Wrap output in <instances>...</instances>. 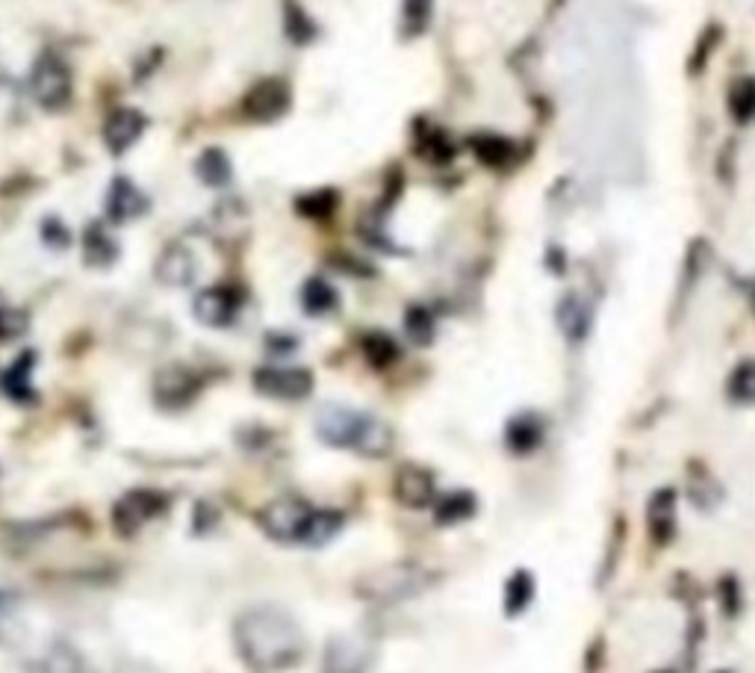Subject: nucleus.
Instances as JSON below:
<instances>
[{"label":"nucleus","instance_id":"20e7f679","mask_svg":"<svg viewBox=\"0 0 755 673\" xmlns=\"http://www.w3.org/2000/svg\"><path fill=\"white\" fill-rule=\"evenodd\" d=\"M30 93L45 110H62L72 101V72L57 53H41L33 65Z\"/></svg>","mask_w":755,"mask_h":673},{"label":"nucleus","instance_id":"39448f33","mask_svg":"<svg viewBox=\"0 0 755 673\" xmlns=\"http://www.w3.org/2000/svg\"><path fill=\"white\" fill-rule=\"evenodd\" d=\"M169 509V497L160 490H131L113 505V526L122 538H133Z\"/></svg>","mask_w":755,"mask_h":673},{"label":"nucleus","instance_id":"b1692460","mask_svg":"<svg viewBox=\"0 0 755 673\" xmlns=\"http://www.w3.org/2000/svg\"><path fill=\"white\" fill-rule=\"evenodd\" d=\"M729 107L735 112L738 122H750L755 115V81H741L729 98Z\"/></svg>","mask_w":755,"mask_h":673},{"label":"nucleus","instance_id":"393cba45","mask_svg":"<svg viewBox=\"0 0 755 673\" xmlns=\"http://www.w3.org/2000/svg\"><path fill=\"white\" fill-rule=\"evenodd\" d=\"M729 393L735 402H755V364H741L729 381Z\"/></svg>","mask_w":755,"mask_h":673},{"label":"nucleus","instance_id":"1a4fd4ad","mask_svg":"<svg viewBox=\"0 0 755 673\" xmlns=\"http://www.w3.org/2000/svg\"><path fill=\"white\" fill-rule=\"evenodd\" d=\"M195 319L207 328H227L239 314V296L231 286H207L193 302Z\"/></svg>","mask_w":755,"mask_h":673},{"label":"nucleus","instance_id":"7c9ffc66","mask_svg":"<svg viewBox=\"0 0 755 673\" xmlns=\"http://www.w3.org/2000/svg\"><path fill=\"white\" fill-rule=\"evenodd\" d=\"M405 15H408V24L413 30L425 27V21L431 15V0H408L405 3Z\"/></svg>","mask_w":755,"mask_h":673},{"label":"nucleus","instance_id":"a878e982","mask_svg":"<svg viewBox=\"0 0 755 673\" xmlns=\"http://www.w3.org/2000/svg\"><path fill=\"white\" fill-rule=\"evenodd\" d=\"M337 207V193L334 189H322V193H310L301 198V213L307 216H327Z\"/></svg>","mask_w":755,"mask_h":673},{"label":"nucleus","instance_id":"dca6fc26","mask_svg":"<svg viewBox=\"0 0 755 673\" xmlns=\"http://www.w3.org/2000/svg\"><path fill=\"white\" fill-rule=\"evenodd\" d=\"M384 579L378 582V591H372L378 600H398V597H408V594H417L422 582L417 579V567H389V571L381 573Z\"/></svg>","mask_w":755,"mask_h":673},{"label":"nucleus","instance_id":"c85d7f7f","mask_svg":"<svg viewBox=\"0 0 755 673\" xmlns=\"http://www.w3.org/2000/svg\"><path fill=\"white\" fill-rule=\"evenodd\" d=\"M41 231H45V243L51 245V248H57V252H62L65 245L72 243V234H69V228H65L60 219H48Z\"/></svg>","mask_w":755,"mask_h":673},{"label":"nucleus","instance_id":"9b49d317","mask_svg":"<svg viewBox=\"0 0 755 673\" xmlns=\"http://www.w3.org/2000/svg\"><path fill=\"white\" fill-rule=\"evenodd\" d=\"M145 115L139 110H131V107H122L115 110L107 124H103V143L113 154H124L127 148L139 143V136L145 133Z\"/></svg>","mask_w":755,"mask_h":673},{"label":"nucleus","instance_id":"6ab92c4d","mask_svg":"<svg viewBox=\"0 0 755 673\" xmlns=\"http://www.w3.org/2000/svg\"><path fill=\"white\" fill-rule=\"evenodd\" d=\"M472 151L479 154V160H484L487 166H496V169L510 166L513 163V157H517L513 143L505 139V136H493V133H479V136H472Z\"/></svg>","mask_w":755,"mask_h":673},{"label":"nucleus","instance_id":"412c9836","mask_svg":"<svg viewBox=\"0 0 755 673\" xmlns=\"http://www.w3.org/2000/svg\"><path fill=\"white\" fill-rule=\"evenodd\" d=\"M195 172H198V178H201L207 186H225L227 181H231V160H227L225 151L207 148V151L198 157Z\"/></svg>","mask_w":755,"mask_h":673},{"label":"nucleus","instance_id":"4be33fe9","mask_svg":"<svg viewBox=\"0 0 755 673\" xmlns=\"http://www.w3.org/2000/svg\"><path fill=\"white\" fill-rule=\"evenodd\" d=\"M537 440H541V426L534 423L531 417H522V419H513L508 429V443L517 452H525V449H534L537 446Z\"/></svg>","mask_w":755,"mask_h":673},{"label":"nucleus","instance_id":"5701e85b","mask_svg":"<svg viewBox=\"0 0 755 673\" xmlns=\"http://www.w3.org/2000/svg\"><path fill=\"white\" fill-rule=\"evenodd\" d=\"M363 352H367V357L375 367H387L398 355L396 343H393L387 334H369L367 340H363Z\"/></svg>","mask_w":755,"mask_h":673},{"label":"nucleus","instance_id":"a211bd4d","mask_svg":"<svg viewBox=\"0 0 755 673\" xmlns=\"http://www.w3.org/2000/svg\"><path fill=\"white\" fill-rule=\"evenodd\" d=\"M33 673H83L81 650L65 641L51 644V650L36 662Z\"/></svg>","mask_w":755,"mask_h":673},{"label":"nucleus","instance_id":"7ed1b4c3","mask_svg":"<svg viewBox=\"0 0 755 673\" xmlns=\"http://www.w3.org/2000/svg\"><path fill=\"white\" fill-rule=\"evenodd\" d=\"M319 438L331 443V446L358 449L363 455H384L393 443V435L384 423L375 417H367L360 411L339 408V405H327L317 417Z\"/></svg>","mask_w":755,"mask_h":673},{"label":"nucleus","instance_id":"c756f323","mask_svg":"<svg viewBox=\"0 0 755 673\" xmlns=\"http://www.w3.org/2000/svg\"><path fill=\"white\" fill-rule=\"evenodd\" d=\"M410 337H417L419 343H429L431 340V317L422 310V307H417V310H410Z\"/></svg>","mask_w":755,"mask_h":673},{"label":"nucleus","instance_id":"aec40b11","mask_svg":"<svg viewBox=\"0 0 755 673\" xmlns=\"http://www.w3.org/2000/svg\"><path fill=\"white\" fill-rule=\"evenodd\" d=\"M301 305L310 317H322L327 310L337 307V290L322 281V278H310L301 290Z\"/></svg>","mask_w":755,"mask_h":673},{"label":"nucleus","instance_id":"bb28decb","mask_svg":"<svg viewBox=\"0 0 755 673\" xmlns=\"http://www.w3.org/2000/svg\"><path fill=\"white\" fill-rule=\"evenodd\" d=\"M531 591H534V585H531L529 576H517V579L508 582V594H505V600H508V609L510 612H520L522 605L531 600Z\"/></svg>","mask_w":755,"mask_h":673},{"label":"nucleus","instance_id":"9d476101","mask_svg":"<svg viewBox=\"0 0 755 673\" xmlns=\"http://www.w3.org/2000/svg\"><path fill=\"white\" fill-rule=\"evenodd\" d=\"M145 213H148V198L143 189L133 184L131 178H115L107 193V216L115 224H127Z\"/></svg>","mask_w":755,"mask_h":673},{"label":"nucleus","instance_id":"f03ea898","mask_svg":"<svg viewBox=\"0 0 755 673\" xmlns=\"http://www.w3.org/2000/svg\"><path fill=\"white\" fill-rule=\"evenodd\" d=\"M260 529L281 543H307V547H322L331 541L343 526V517L337 511H322L307 505L305 500L296 497H284V500L269 502L260 514H257Z\"/></svg>","mask_w":755,"mask_h":673},{"label":"nucleus","instance_id":"0eeeda50","mask_svg":"<svg viewBox=\"0 0 755 673\" xmlns=\"http://www.w3.org/2000/svg\"><path fill=\"white\" fill-rule=\"evenodd\" d=\"M255 388L272 399H305L313 390V376L296 367H263L255 372Z\"/></svg>","mask_w":755,"mask_h":673},{"label":"nucleus","instance_id":"2eb2a0df","mask_svg":"<svg viewBox=\"0 0 755 673\" xmlns=\"http://www.w3.org/2000/svg\"><path fill=\"white\" fill-rule=\"evenodd\" d=\"M396 497L405 502V505L419 509V505L434 500V481H431V476L425 469L405 467L396 479Z\"/></svg>","mask_w":755,"mask_h":673},{"label":"nucleus","instance_id":"6e6552de","mask_svg":"<svg viewBox=\"0 0 755 673\" xmlns=\"http://www.w3.org/2000/svg\"><path fill=\"white\" fill-rule=\"evenodd\" d=\"M286 110H289V86L277 77L257 83L243 101V112L251 122H275Z\"/></svg>","mask_w":755,"mask_h":673},{"label":"nucleus","instance_id":"f257e3e1","mask_svg":"<svg viewBox=\"0 0 755 673\" xmlns=\"http://www.w3.org/2000/svg\"><path fill=\"white\" fill-rule=\"evenodd\" d=\"M234 644L248 671L281 673L305 656V633L281 605H251L234 621Z\"/></svg>","mask_w":755,"mask_h":673},{"label":"nucleus","instance_id":"f8f14e48","mask_svg":"<svg viewBox=\"0 0 755 673\" xmlns=\"http://www.w3.org/2000/svg\"><path fill=\"white\" fill-rule=\"evenodd\" d=\"M157 278L169 286H189L198 278V257L186 245H169L157 260Z\"/></svg>","mask_w":755,"mask_h":673},{"label":"nucleus","instance_id":"f3484780","mask_svg":"<svg viewBox=\"0 0 755 673\" xmlns=\"http://www.w3.org/2000/svg\"><path fill=\"white\" fill-rule=\"evenodd\" d=\"M367 659V644L355 638H339L327 647V673H358Z\"/></svg>","mask_w":755,"mask_h":673},{"label":"nucleus","instance_id":"4468645a","mask_svg":"<svg viewBox=\"0 0 755 673\" xmlns=\"http://www.w3.org/2000/svg\"><path fill=\"white\" fill-rule=\"evenodd\" d=\"M83 257L95 269H110L119 260V243L113 234H107L103 224H89V231L83 236Z\"/></svg>","mask_w":755,"mask_h":673},{"label":"nucleus","instance_id":"ddd939ff","mask_svg":"<svg viewBox=\"0 0 755 673\" xmlns=\"http://www.w3.org/2000/svg\"><path fill=\"white\" fill-rule=\"evenodd\" d=\"M33 369H36V355L24 352L12 360L7 372L0 376V388L12 402H33L36 399V388H33Z\"/></svg>","mask_w":755,"mask_h":673},{"label":"nucleus","instance_id":"423d86ee","mask_svg":"<svg viewBox=\"0 0 755 673\" xmlns=\"http://www.w3.org/2000/svg\"><path fill=\"white\" fill-rule=\"evenodd\" d=\"M198 393H201V376L195 369L184 367V364L165 367L153 381V396L163 408H186Z\"/></svg>","mask_w":755,"mask_h":673},{"label":"nucleus","instance_id":"cd10ccee","mask_svg":"<svg viewBox=\"0 0 755 673\" xmlns=\"http://www.w3.org/2000/svg\"><path fill=\"white\" fill-rule=\"evenodd\" d=\"M27 331V317L18 310H0V340H15Z\"/></svg>","mask_w":755,"mask_h":673}]
</instances>
